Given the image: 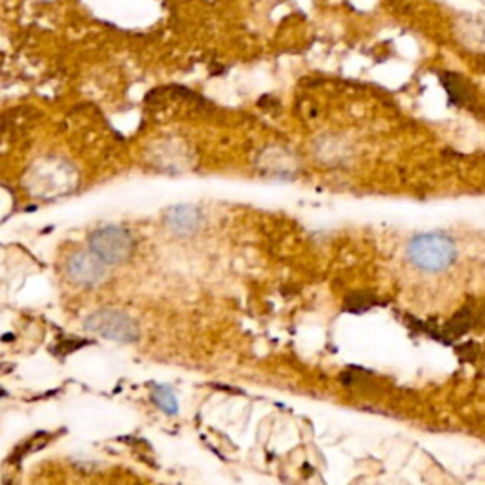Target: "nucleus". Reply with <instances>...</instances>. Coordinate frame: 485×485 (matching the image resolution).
I'll return each instance as SVG.
<instances>
[{
    "label": "nucleus",
    "mask_w": 485,
    "mask_h": 485,
    "mask_svg": "<svg viewBox=\"0 0 485 485\" xmlns=\"http://www.w3.org/2000/svg\"><path fill=\"white\" fill-rule=\"evenodd\" d=\"M86 328L97 336L119 343H133L138 337L137 323L129 315L114 309H101L89 315L86 318Z\"/></svg>",
    "instance_id": "obj_3"
},
{
    "label": "nucleus",
    "mask_w": 485,
    "mask_h": 485,
    "mask_svg": "<svg viewBox=\"0 0 485 485\" xmlns=\"http://www.w3.org/2000/svg\"><path fill=\"white\" fill-rule=\"evenodd\" d=\"M154 394H156L157 404L162 406L165 411H171V413H173L174 411V399L171 396V392L163 391V389H156V392H154Z\"/></svg>",
    "instance_id": "obj_6"
},
{
    "label": "nucleus",
    "mask_w": 485,
    "mask_h": 485,
    "mask_svg": "<svg viewBox=\"0 0 485 485\" xmlns=\"http://www.w3.org/2000/svg\"><path fill=\"white\" fill-rule=\"evenodd\" d=\"M167 224L176 233L188 235V233H193L200 228L201 214L192 205H176L167 212Z\"/></svg>",
    "instance_id": "obj_5"
},
{
    "label": "nucleus",
    "mask_w": 485,
    "mask_h": 485,
    "mask_svg": "<svg viewBox=\"0 0 485 485\" xmlns=\"http://www.w3.org/2000/svg\"><path fill=\"white\" fill-rule=\"evenodd\" d=\"M455 245L442 233H423L411 239L408 258L413 266L425 271H442L455 260Z\"/></svg>",
    "instance_id": "obj_1"
},
{
    "label": "nucleus",
    "mask_w": 485,
    "mask_h": 485,
    "mask_svg": "<svg viewBox=\"0 0 485 485\" xmlns=\"http://www.w3.org/2000/svg\"><path fill=\"white\" fill-rule=\"evenodd\" d=\"M89 247L97 258L105 264H122L135 249V241L127 230L118 226H106L95 230L89 237Z\"/></svg>",
    "instance_id": "obj_2"
},
{
    "label": "nucleus",
    "mask_w": 485,
    "mask_h": 485,
    "mask_svg": "<svg viewBox=\"0 0 485 485\" xmlns=\"http://www.w3.org/2000/svg\"><path fill=\"white\" fill-rule=\"evenodd\" d=\"M67 273L78 285H97L105 277V261L93 252H75L67 261Z\"/></svg>",
    "instance_id": "obj_4"
}]
</instances>
